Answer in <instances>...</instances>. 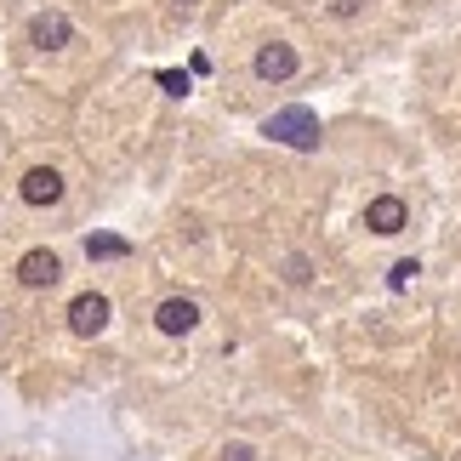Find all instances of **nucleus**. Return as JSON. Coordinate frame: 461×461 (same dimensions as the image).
I'll list each match as a JSON object with an SVG mask.
<instances>
[{
  "label": "nucleus",
  "instance_id": "1",
  "mask_svg": "<svg viewBox=\"0 0 461 461\" xmlns=\"http://www.w3.org/2000/svg\"><path fill=\"white\" fill-rule=\"evenodd\" d=\"M262 137H274V143H285V149H319V114L313 109H279L262 120Z\"/></svg>",
  "mask_w": 461,
  "mask_h": 461
},
{
  "label": "nucleus",
  "instance_id": "2",
  "mask_svg": "<svg viewBox=\"0 0 461 461\" xmlns=\"http://www.w3.org/2000/svg\"><path fill=\"white\" fill-rule=\"evenodd\" d=\"M17 279H23L29 291H51V285L63 279L58 251H46V245H41V251H23V257H17Z\"/></svg>",
  "mask_w": 461,
  "mask_h": 461
},
{
  "label": "nucleus",
  "instance_id": "3",
  "mask_svg": "<svg viewBox=\"0 0 461 461\" xmlns=\"http://www.w3.org/2000/svg\"><path fill=\"white\" fill-rule=\"evenodd\" d=\"M103 325H109V296H103V291H80L75 303H68V330H75V336H97Z\"/></svg>",
  "mask_w": 461,
  "mask_h": 461
},
{
  "label": "nucleus",
  "instance_id": "4",
  "mask_svg": "<svg viewBox=\"0 0 461 461\" xmlns=\"http://www.w3.org/2000/svg\"><path fill=\"white\" fill-rule=\"evenodd\" d=\"M404 222H411V211H404L399 194H376V200L365 205V228H370V234H399Z\"/></svg>",
  "mask_w": 461,
  "mask_h": 461
},
{
  "label": "nucleus",
  "instance_id": "5",
  "mask_svg": "<svg viewBox=\"0 0 461 461\" xmlns=\"http://www.w3.org/2000/svg\"><path fill=\"white\" fill-rule=\"evenodd\" d=\"M75 41V23H68L63 12H41V17H29V46H41V51H58Z\"/></svg>",
  "mask_w": 461,
  "mask_h": 461
},
{
  "label": "nucleus",
  "instance_id": "6",
  "mask_svg": "<svg viewBox=\"0 0 461 461\" xmlns=\"http://www.w3.org/2000/svg\"><path fill=\"white\" fill-rule=\"evenodd\" d=\"M154 325L166 336H188L194 325H200V303H188V296H166V303L154 308Z\"/></svg>",
  "mask_w": 461,
  "mask_h": 461
},
{
  "label": "nucleus",
  "instance_id": "7",
  "mask_svg": "<svg viewBox=\"0 0 461 461\" xmlns=\"http://www.w3.org/2000/svg\"><path fill=\"white\" fill-rule=\"evenodd\" d=\"M17 194H23L29 205H58V200H63V176L51 171V166H34V171H23Z\"/></svg>",
  "mask_w": 461,
  "mask_h": 461
},
{
  "label": "nucleus",
  "instance_id": "8",
  "mask_svg": "<svg viewBox=\"0 0 461 461\" xmlns=\"http://www.w3.org/2000/svg\"><path fill=\"white\" fill-rule=\"evenodd\" d=\"M257 75H262V80H291V75H296V51H291L285 41L262 46V51H257Z\"/></svg>",
  "mask_w": 461,
  "mask_h": 461
},
{
  "label": "nucleus",
  "instance_id": "9",
  "mask_svg": "<svg viewBox=\"0 0 461 461\" xmlns=\"http://www.w3.org/2000/svg\"><path fill=\"white\" fill-rule=\"evenodd\" d=\"M86 257L92 262H120V257H131V240L126 234H92L86 240Z\"/></svg>",
  "mask_w": 461,
  "mask_h": 461
},
{
  "label": "nucleus",
  "instance_id": "10",
  "mask_svg": "<svg viewBox=\"0 0 461 461\" xmlns=\"http://www.w3.org/2000/svg\"><path fill=\"white\" fill-rule=\"evenodd\" d=\"M416 274H421V268H416L411 257H404V262H393V268H387V285H393V291H404V285H411Z\"/></svg>",
  "mask_w": 461,
  "mask_h": 461
},
{
  "label": "nucleus",
  "instance_id": "11",
  "mask_svg": "<svg viewBox=\"0 0 461 461\" xmlns=\"http://www.w3.org/2000/svg\"><path fill=\"white\" fill-rule=\"evenodd\" d=\"M159 86H166V92L171 97H188V75H176V68H159V75H154Z\"/></svg>",
  "mask_w": 461,
  "mask_h": 461
},
{
  "label": "nucleus",
  "instance_id": "12",
  "mask_svg": "<svg viewBox=\"0 0 461 461\" xmlns=\"http://www.w3.org/2000/svg\"><path fill=\"white\" fill-rule=\"evenodd\" d=\"M359 6H365V0H330V12H336V17H359Z\"/></svg>",
  "mask_w": 461,
  "mask_h": 461
},
{
  "label": "nucleus",
  "instance_id": "13",
  "mask_svg": "<svg viewBox=\"0 0 461 461\" xmlns=\"http://www.w3.org/2000/svg\"><path fill=\"white\" fill-rule=\"evenodd\" d=\"M222 461H257V450H251V445H228Z\"/></svg>",
  "mask_w": 461,
  "mask_h": 461
},
{
  "label": "nucleus",
  "instance_id": "14",
  "mask_svg": "<svg viewBox=\"0 0 461 461\" xmlns=\"http://www.w3.org/2000/svg\"><path fill=\"white\" fill-rule=\"evenodd\" d=\"M285 268H291V274H285V279H291V285H303V279H308V262H303V257H291V262H285Z\"/></svg>",
  "mask_w": 461,
  "mask_h": 461
},
{
  "label": "nucleus",
  "instance_id": "15",
  "mask_svg": "<svg viewBox=\"0 0 461 461\" xmlns=\"http://www.w3.org/2000/svg\"><path fill=\"white\" fill-rule=\"evenodd\" d=\"M183 6H194V0H183Z\"/></svg>",
  "mask_w": 461,
  "mask_h": 461
}]
</instances>
